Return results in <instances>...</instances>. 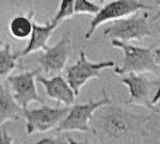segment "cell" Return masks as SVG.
<instances>
[{
  "label": "cell",
  "instance_id": "cell-1",
  "mask_svg": "<svg viewBox=\"0 0 160 144\" xmlns=\"http://www.w3.org/2000/svg\"><path fill=\"white\" fill-rule=\"evenodd\" d=\"M113 47L120 49L123 53L122 65L116 67L114 73L119 76L128 74H158L160 67L153 58L152 47H140L113 39L111 42Z\"/></svg>",
  "mask_w": 160,
  "mask_h": 144
},
{
  "label": "cell",
  "instance_id": "cell-2",
  "mask_svg": "<svg viewBox=\"0 0 160 144\" xmlns=\"http://www.w3.org/2000/svg\"><path fill=\"white\" fill-rule=\"evenodd\" d=\"M102 92L103 98L101 100L94 101L93 99H91L86 104L73 105L71 108H69V112L66 117L54 130L56 134L65 132H80L97 135V131L91 126L90 122L97 110L111 104V99L106 89H103Z\"/></svg>",
  "mask_w": 160,
  "mask_h": 144
},
{
  "label": "cell",
  "instance_id": "cell-3",
  "mask_svg": "<svg viewBox=\"0 0 160 144\" xmlns=\"http://www.w3.org/2000/svg\"><path fill=\"white\" fill-rule=\"evenodd\" d=\"M151 120L150 117H142L120 107H107L102 118V129L113 138H125L133 132L144 131V126Z\"/></svg>",
  "mask_w": 160,
  "mask_h": 144
},
{
  "label": "cell",
  "instance_id": "cell-4",
  "mask_svg": "<svg viewBox=\"0 0 160 144\" xmlns=\"http://www.w3.org/2000/svg\"><path fill=\"white\" fill-rule=\"evenodd\" d=\"M115 66L114 61H91L88 59L86 52L80 51L78 59L65 69V78L75 95L78 96L81 89L91 79L100 78L102 72Z\"/></svg>",
  "mask_w": 160,
  "mask_h": 144
},
{
  "label": "cell",
  "instance_id": "cell-5",
  "mask_svg": "<svg viewBox=\"0 0 160 144\" xmlns=\"http://www.w3.org/2000/svg\"><path fill=\"white\" fill-rule=\"evenodd\" d=\"M135 14L111 22L105 28L104 35L123 42H141L143 39L151 37L152 31L148 23L150 16L148 12L143 11L141 14Z\"/></svg>",
  "mask_w": 160,
  "mask_h": 144
},
{
  "label": "cell",
  "instance_id": "cell-6",
  "mask_svg": "<svg viewBox=\"0 0 160 144\" xmlns=\"http://www.w3.org/2000/svg\"><path fill=\"white\" fill-rule=\"evenodd\" d=\"M150 10H152V7L148 6L138 0H114L100 8L99 12L94 14L84 38L85 40H90L97 28L103 24L128 17L138 12Z\"/></svg>",
  "mask_w": 160,
  "mask_h": 144
},
{
  "label": "cell",
  "instance_id": "cell-7",
  "mask_svg": "<svg viewBox=\"0 0 160 144\" xmlns=\"http://www.w3.org/2000/svg\"><path fill=\"white\" fill-rule=\"evenodd\" d=\"M69 107H53L43 105L39 108L23 109L26 120V130L28 135L46 133L55 130L69 112Z\"/></svg>",
  "mask_w": 160,
  "mask_h": 144
},
{
  "label": "cell",
  "instance_id": "cell-8",
  "mask_svg": "<svg viewBox=\"0 0 160 144\" xmlns=\"http://www.w3.org/2000/svg\"><path fill=\"white\" fill-rule=\"evenodd\" d=\"M39 74L40 70L37 69L25 71L7 77L14 100L23 109L28 108L32 103L43 104V99L40 96L36 84Z\"/></svg>",
  "mask_w": 160,
  "mask_h": 144
},
{
  "label": "cell",
  "instance_id": "cell-9",
  "mask_svg": "<svg viewBox=\"0 0 160 144\" xmlns=\"http://www.w3.org/2000/svg\"><path fill=\"white\" fill-rule=\"evenodd\" d=\"M71 53L72 41L68 35H65L56 44L42 51L37 58L40 70H42L46 75L61 73L66 68Z\"/></svg>",
  "mask_w": 160,
  "mask_h": 144
},
{
  "label": "cell",
  "instance_id": "cell-10",
  "mask_svg": "<svg viewBox=\"0 0 160 144\" xmlns=\"http://www.w3.org/2000/svg\"><path fill=\"white\" fill-rule=\"evenodd\" d=\"M122 77L121 82L125 85L129 91V99L124 103L126 106H138L144 108H149L155 113L160 111L152 105V90L153 82L148 79L141 74H128Z\"/></svg>",
  "mask_w": 160,
  "mask_h": 144
},
{
  "label": "cell",
  "instance_id": "cell-11",
  "mask_svg": "<svg viewBox=\"0 0 160 144\" xmlns=\"http://www.w3.org/2000/svg\"><path fill=\"white\" fill-rule=\"evenodd\" d=\"M37 81L43 87L45 94L49 99L63 104L66 107L74 104L76 95L63 76L57 75L51 78H46L39 74Z\"/></svg>",
  "mask_w": 160,
  "mask_h": 144
},
{
  "label": "cell",
  "instance_id": "cell-12",
  "mask_svg": "<svg viewBox=\"0 0 160 144\" xmlns=\"http://www.w3.org/2000/svg\"><path fill=\"white\" fill-rule=\"evenodd\" d=\"M58 27V25L55 24L51 20L45 24H38L34 21L28 42L23 51L20 52L21 57L28 56L37 51L45 50L49 46L48 42Z\"/></svg>",
  "mask_w": 160,
  "mask_h": 144
},
{
  "label": "cell",
  "instance_id": "cell-13",
  "mask_svg": "<svg viewBox=\"0 0 160 144\" xmlns=\"http://www.w3.org/2000/svg\"><path fill=\"white\" fill-rule=\"evenodd\" d=\"M23 116V108L16 103L11 89L0 85V126L7 122H17Z\"/></svg>",
  "mask_w": 160,
  "mask_h": 144
},
{
  "label": "cell",
  "instance_id": "cell-14",
  "mask_svg": "<svg viewBox=\"0 0 160 144\" xmlns=\"http://www.w3.org/2000/svg\"><path fill=\"white\" fill-rule=\"evenodd\" d=\"M35 12L31 11L27 15L14 16L9 24V32L11 36L18 41H24L29 38L34 22Z\"/></svg>",
  "mask_w": 160,
  "mask_h": 144
},
{
  "label": "cell",
  "instance_id": "cell-15",
  "mask_svg": "<svg viewBox=\"0 0 160 144\" xmlns=\"http://www.w3.org/2000/svg\"><path fill=\"white\" fill-rule=\"evenodd\" d=\"M21 53L12 51L10 43L0 46V79L8 77L17 68Z\"/></svg>",
  "mask_w": 160,
  "mask_h": 144
},
{
  "label": "cell",
  "instance_id": "cell-16",
  "mask_svg": "<svg viewBox=\"0 0 160 144\" xmlns=\"http://www.w3.org/2000/svg\"><path fill=\"white\" fill-rule=\"evenodd\" d=\"M74 15V0H60L58 11L51 20L57 25Z\"/></svg>",
  "mask_w": 160,
  "mask_h": 144
},
{
  "label": "cell",
  "instance_id": "cell-17",
  "mask_svg": "<svg viewBox=\"0 0 160 144\" xmlns=\"http://www.w3.org/2000/svg\"><path fill=\"white\" fill-rule=\"evenodd\" d=\"M100 6L93 0H74V14H96Z\"/></svg>",
  "mask_w": 160,
  "mask_h": 144
},
{
  "label": "cell",
  "instance_id": "cell-18",
  "mask_svg": "<svg viewBox=\"0 0 160 144\" xmlns=\"http://www.w3.org/2000/svg\"><path fill=\"white\" fill-rule=\"evenodd\" d=\"M35 144H67L66 141L61 140L60 137H48L42 138Z\"/></svg>",
  "mask_w": 160,
  "mask_h": 144
},
{
  "label": "cell",
  "instance_id": "cell-19",
  "mask_svg": "<svg viewBox=\"0 0 160 144\" xmlns=\"http://www.w3.org/2000/svg\"><path fill=\"white\" fill-rule=\"evenodd\" d=\"M0 144H13V137H12L5 128L0 130Z\"/></svg>",
  "mask_w": 160,
  "mask_h": 144
},
{
  "label": "cell",
  "instance_id": "cell-20",
  "mask_svg": "<svg viewBox=\"0 0 160 144\" xmlns=\"http://www.w3.org/2000/svg\"><path fill=\"white\" fill-rule=\"evenodd\" d=\"M65 140L67 142V144H92V142H90L89 140H85V141H78L75 140L74 138L71 137H65Z\"/></svg>",
  "mask_w": 160,
  "mask_h": 144
},
{
  "label": "cell",
  "instance_id": "cell-21",
  "mask_svg": "<svg viewBox=\"0 0 160 144\" xmlns=\"http://www.w3.org/2000/svg\"><path fill=\"white\" fill-rule=\"evenodd\" d=\"M159 104H160V88L158 89V91L156 92L155 95H154L153 98L152 99V105L153 107H156V106L159 105Z\"/></svg>",
  "mask_w": 160,
  "mask_h": 144
},
{
  "label": "cell",
  "instance_id": "cell-22",
  "mask_svg": "<svg viewBox=\"0 0 160 144\" xmlns=\"http://www.w3.org/2000/svg\"><path fill=\"white\" fill-rule=\"evenodd\" d=\"M153 58L155 63L160 67V46L157 49L153 50Z\"/></svg>",
  "mask_w": 160,
  "mask_h": 144
},
{
  "label": "cell",
  "instance_id": "cell-23",
  "mask_svg": "<svg viewBox=\"0 0 160 144\" xmlns=\"http://www.w3.org/2000/svg\"><path fill=\"white\" fill-rule=\"evenodd\" d=\"M159 19H160V7H159L158 11H157L156 14H155L154 17L152 18V21H157V20H159Z\"/></svg>",
  "mask_w": 160,
  "mask_h": 144
},
{
  "label": "cell",
  "instance_id": "cell-24",
  "mask_svg": "<svg viewBox=\"0 0 160 144\" xmlns=\"http://www.w3.org/2000/svg\"><path fill=\"white\" fill-rule=\"evenodd\" d=\"M98 1H99L100 3H104V2L106 1V0H98Z\"/></svg>",
  "mask_w": 160,
  "mask_h": 144
},
{
  "label": "cell",
  "instance_id": "cell-25",
  "mask_svg": "<svg viewBox=\"0 0 160 144\" xmlns=\"http://www.w3.org/2000/svg\"><path fill=\"white\" fill-rule=\"evenodd\" d=\"M3 44H4V43H3V42H1V41H0V46H2V45H3Z\"/></svg>",
  "mask_w": 160,
  "mask_h": 144
}]
</instances>
